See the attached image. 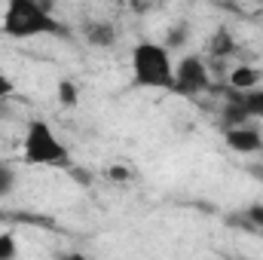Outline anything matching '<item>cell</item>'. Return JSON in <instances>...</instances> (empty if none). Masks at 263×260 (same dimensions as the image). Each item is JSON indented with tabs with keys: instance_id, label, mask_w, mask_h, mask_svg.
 Listing matches in <instances>:
<instances>
[{
	"instance_id": "cell-15",
	"label": "cell",
	"mask_w": 263,
	"mask_h": 260,
	"mask_svg": "<svg viewBox=\"0 0 263 260\" xmlns=\"http://www.w3.org/2000/svg\"><path fill=\"white\" fill-rule=\"evenodd\" d=\"M12 92H15V83L0 70V104H3V101H9V95H12Z\"/></svg>"
},
{
	"instance_id": "cell-9",
	"label": "cell",
	"mask_w": 263,
	"mask_h": 260,
	"mask_svg": "<svg viewBox=\"0 0 263 260\" xmlns=\"http://www.w3.org/2000/svg\"><path fill=\"white\" fill-rule=\"evenodd\" d=\"M236 98L248 120H263V86L251 89V92H236Z\"/></svg>"
},
{
	"instance_id": "cell-16",
	"label": "cell",
	"mask_w": 263,
	"mask_h": 260,
	"mask_svg": "<svg viewBox=\"0 0 263 260\" xmlns=\"http://www.w3.org/2000/svg\"><path fill=\"white\" fill-rule=\"evenodd\" d=\"M107 175H110L114 181H126V178H129V172H126V169H120V165H114V169H110Z\"/></svg>"
},
{
	"instance_id": "cell-14",
	"label": "cell",
	"mask_w": 263,
	"mask_h": 260,
	"mask_svg": "<svg viewBox=\"0 0 263 260\" xmlns=\"http://www.w3.org/2000/svg\"><path fill=\"white\" fill-rule=\"evenodd\" d=\"M77 98H80L77 86H73L70 80H62V83H59V104H62V107H73Z\"/></svg>"
},
{
	"instance_id": "cell-17",
	"label": "cell",
	"mask_w": 263,
	"mask_h": 260,
	"mask_svg": "<svg viewBox=\"0 0 263 260\" xmlns=\"http://www.w3.org/2000/svg\"><path fill=\"white\" fill-rule=\"evenodd\" d=\"M62 260H89V257H86L83 251H70V254H65Z\"/></svg>"
},
{
	"instance_id": "cell-7",
	"label": "cell",
	"mask_w": 263,
	"mask_h": 260,
	"mask_svg": "<svg viewBox=\"0 0 263 260\" xmlns=\"http://www.w3.org/2000/svg\"><path fill=\"white\" fill-rule=\"evenodd\" d=\"M260 70L254 65H236L230 73H227V80H230V92H251V89H257L260 86Z\"/></svg>"
},
{
	"instance_id": "cell-6",
	"label": "cell",
	"mask_w": 263,
	"mask_h": 260,
	"mask_svg": "<svg viewBox=\"0 0 263 260\" xmlns=\"http://www.w3.org/2000/svg\"><path fill=\"white\" fill-rule=\"evenodd\" d=\"M83 34H86V40H89L92 46H98V49H110V46L117 43V25H114V22H104V18L89 22V25L83 28Z\"/></svg>"
},
{
	"instance_id": "cell-13",
	"label": "cell",
	"mask_w": 263,
	"mask_h": 260,
	"mask_svg": "<svg viewBox=\"0 0 263 260\" xmlns=\"http://www.w3.org/2000/svg\"><path fill=\"white\" fill-rule=\"evenodd\" d=\"M15 184H18V178H15V172L0 159V199L3 196H9L12 190H15Z\"/></svg>"
},
{
	"instance_id": "cell-5",
	"label": "cell",
	"mask_w": 263,
	"mask_h": 260,
	"mask_svg": "<svg viewBox=\"0 0 263 260\" xmlns=\"http://www.w3.org/2000/svg\"><path fill=\"white\" fill-rule=\"evenodd\" d=\"M223 141L236 153H260L263 150V132L254 126H239V129L223 132Z\"/></svg>"
},
{
	"instance_id": "cell-12",
	"label": "cell",
	"mask_w": 263,
	"mask_h": 260,
	"mask_svg": "<svg viewBox=\"0 0 263 260\" xmlns=\"http://www.w3.org/2000/svg\"><path fill=\"white\" fill-rule=\"evenodd\" d=\"M0 260H18V239L15 233H0Z\"/></svg>"
},
{
	"instance_id": "cell-1",
	"label": "cell",
	"mask_w": 263,
	"mask_h": 260,
	"mask_svg": "<svg viewBox=\"0 0 263 260\" xmlns=\"http://www.w3.org/2000/svg\"><path fill=\"white\" fill-rule=\"evenodd\" d=\"M0 28L12 40L67 34V28L49 12V3H37V0H12L6 6V12H3V25Z\"/></svg>"
},
{
	"instance_id": "cell-18",
	"label": "cell",
	"mask_w": 263,
	"mask_h": 260,
	"mask_svg": "<svg viewBox=\"0 0 263 260\" xmlns=\"http://www.w3.org/2000/svg\"><path fill=\"white\" fill-rule=\"evenodd\" d=\"M248 172H251V178H257V181H263V165H251Z\"/></svg>"
},
{
	"instance_id": "cell-11",
	"label": "cell",
	"mask_w": 263,
	"mask_h": 260,
	"mask_svg": "<svg viewBox=\"0 0 263 260\" xmlns=\"http://www.w3.org/2000/svg\"><path fill=\"white\" fill-rule=\"evenodd\" d=\"M187 40H190V25H187V22H178V25L168 28L162 46H165V49H181V46H187Z\"/></svg>"
},
{
	"instance_id": "cell-2",
	"label": "cell",
	"mask_w": 263,
	"mask_h": 260,
	"mask_svg": "<svg viewBox=\"0 0 263 260\" xmlns=\"http://www.w3.org/2000/svg\"><path fill=\"white\" fill-rule=\"evenodd\" d=\"M132 80L144 89H175V65L162 43L141 40L132 49Z\"/></svg>"
},
{
	"instance_id": "cell-8",
	"label": "cell",
	"mask_w": 263,
	"mask_h": 260,
	"mask_svg": "<svg viewBox=\"0 0 263 260\" xmlns=\"http://www.w3.org/2000/svg\"><path fill=\"white\" fill-rule=\"evenodd\" d=\"M239 52V43H236V37L230 34V28H217L214 34H211V40H208V55L211 59H230V55H236Z\"/></svg>"
},
{
	"instance_id": "cell-3",
	"label": "cell",
	"mask_w": 263,
	"mask_h": 260,
	"mask_svg": "<svg viewBox=\"0 0 263 260\" xmlns=\"http://www.w3.org/2000/svg\"><path fill=\"white\" fill-rule=\"evenodd\" d=\"M25 165H70V150L46 120H31L22 138Z\"/></svg>"
},
{
	"instance_id": "cell-10",
	"label": "cell",
	"mask_w": 263,
	"mask_h": 260,
	"mask_svg": "<svg viewBox=\"0 0 263 260\" xmlns=\"http://www.w3.org/2000/svg\"><path fill=\"white\" fill-rule=\"evenodd\" d=\"M233 224H239V227H248V230H263V202L248 205L242 214H233Z\"/></svg>"
},
{
	"instance_id": "cell-4",
	"label": "cell",
	"mask_w": 263,
	"mask_h": 260,
	"mask_svg": "<svg viewBox=\"0 0 263 260\" xmlns=\"http://www.w3.org/2000/svg\"><path fill=\"white\" fill-rule=\"evenodd\" d=\"M211 89V77H208V65L202 55H184L181 65H175V89L184 98H193Z\"/></svg>"
}]
</instances>
